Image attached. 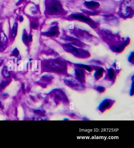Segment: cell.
<instances>
[{
  "mask_svg": "<svg viewBox=\"0 0 134 148\" xmlns=\"http://www.w3.org/2000/svg\"><path fill=\"white\" fill-rule=\"evenodd\" d=\"M133 0L124 1L122 6V14H124V16H128L133 10Z\"/></svg>",
  "mask_w": 134,
  "mask_h": 148,
  "instance_id": "cell-1",
  "label": "cell"
},
{
  "mask_svg": "<svg viewBox=\"0 0 134 148\" xmlns=\"http://www.w3.org/2000/svg\"><path fill=\"white\" fill-rule=\"evenodd\" d=\"M85 5L89 9H94L97 8L99 6V4L97 2L94 1L86 2L85 3Z\"/></svg>",
  "mask_w": 134,
  "mask_h": 148,
  "instance_id": "cell-4",
  "label": "cell"
},
{
  "mask_svg": "<svg viewBox=\"0 0 134 148\" xmlns=\"http://www.w3.org/2000/svg\"><path fill=\"white\" fill-rule=\"evenodd\" d=\"M62 10L61 4L56 0H52L48 6V10L51 14H57Z\"/></svg>",
  "mask_w": 134,
  "mask_h": 148,
  "instance_id": "cell-2",
  "label": "cell"
},
{
  "mask_svg": "<svg viewBox=\"0 0 134 148\" xmlns=\"http://www.w3.org/2000/svg\"><path fill=\"white\" fill-rule=\"evenodd\" d=\"M3 75H4L5 77H8L9 76V72H8V70H7V68L6 67H5L4 68V69H3Z\"/></svg>",
  "mask_w": 134,
  "mask_h": 148,
  "instance_id": "cell-8",
  "label": "cell"
},
{
  "mask_svg": "<svg viewBox=\"0 0 134 148\" xmlns=\"http://www.w3.org/2000/svg\"><path fill=\"white\" fill-rule=\"evenodd\" d=\"M19 55V51L17 50V48H15L13 50L12 55L15 56H17Z\"/></svg>",
  "mask_w": 134,
  "mask_h": 148,
  "instance_id": "cell-10",
  "label": "cell"
},
{
  "mask_svg": "<svg viewBox=\"0 0 134 148\" xmlns=\"http://www.w3.org/2000/svg\"><path fill=\"white\" fill-rule=\"evenodd\" d=\"M23 1V0H19V3H21V2H22Z\"/></svg>",
  "mask_w": 134,
  "mask_h": 148,
  "instance_id": "cell-17",
  "label": "cell"
},
{
  "mask_svg": "<svg viewBox=\"0 0 134 148\" xmlns=\"http://www.w3.org/2000/svg\"><path fill=\"white\" fill-rule=\"evenodd\" d=\"M31 26L32 28H33L34 29H36L38 27V25L36 24V23L35 22H32L31 23Z\"/></svg>",
  "mask_w": 134,
  "mask_h": 148,
  "instance_id": "cell-12",
  "label": "cell"
},
{
  "mask_svg": "<svg viewBox=\"0 0 134 148\" xmlns=\"http://www.w3.org/2000/svg\"><path fill=\"white\" fill-rule=\"evenodd\" d=\"M22 89H23V91L24 92H25V89H24V85H23V86H22Z\"/></svg>",
  "mask_w": 134,
  "mask_h": 148,
  "instance_id": "cell-16",
  "label": "cell"
},
{
  "mask_svg": "<svg viewBox=\"0 0 134 148\" xmlns=\"http://www.w3.org/2000/svg\"><path fill=\"white\" fill-rule=\"evenodd\" d=\"M3 60H1V59H0V66H1L2 65V63H3Z\"/></svg>",
  "mask_w": 134,
  "mask_h": 148,
  "instance_id": "cell-14",
  "label": "cell"
},
{
  "mask_svg": "<svg viewBox=\"0 0 134 148\" xmlns=\"http://www.w3.org/2000/svg\"><path fill=\"white\" fill-rule=\"evenodd\" d=\"M7 39L6 35L2 32L0 33V41L3 44H5L7 42Z\"/></svg>",
  "mask_w": 134,
  "mask_h": 148,
  "instance_id": "cell-7",
  "label": "cell"
},
{
  "mask_svg": "<svg viewBox=\"0 0 134 148\" xmlns=\"http://www.w3.org/2000/svg\"><path fill=\"white\" fill-rule=\"evenodd\" d=\"M32 40V36H30L29 39H28V40H29L30 41H31Z\"/></svg>",
  "mask_w": 134,
  "mask_h": 148,
  "instance_id": "cell-15",
  "label": "cell"
},
{
  "mask_svg": "<svg viewBox=\"0 0 134 148\" xmlns=\"http://www.w3.org/2000/svg\"><path fill=\"white\" fill-rule=\"evenodd\" d=\"M8 82H3L0 84V88H3L8 84Z\"/></svg>",
  "mask_w": 134,
  "mask_h": 148,
  "instance_id": "cell-11",
  "label": "cell"
},
{
  "mask_svg": "<svg viewBox=\"0 0 134 148\" xmlns=\"http://www.w3.org/2000/svg\"><path fill=\"white\" fill-rule=\"evenodd\" d=\"M72 17L74 18H76V19L80 20L83 21L85 22L88 23H90L91 24V21L89 18H87V17L83 16V15H74L72 16Z\"/></svg>",
  "mask_w": 134,
  "mask_h": 148,
  "instance_id": "cell-3",
  "label": "cell"
},
{
  "mask_svg": "<svg viewBox=\"0 0 134 148\" xmlns=\"http://www.w3.org/2000/svg\"><path fill=\"white\" fill-rule=\"evenodd\" d=\"M23 40L25 44L28 43V38L26 34H24L23 36Z\"/></svg>",
  "mask_w": 134,
  "mask_h": 148,
  "instance_id": "cell-9",
  "label": "cell"
},
{
  "mask_svg": "<svg viewBox=\"0 0 134 148\" xmlns=\"http://www.w3.org/2000/svg\"><path fill=\"white\" fill-rule=\"evenodd\" d=\"M1 107H2L1 104V103H0V108H1Z\"/></svg>",
  "mask_w": 134,
  "mask_h": 148,
  "instance_id": "cell-18",
  "label": "cell"
},
{
  "mask_svg": "<svg viewBox=\"0 0 134 148\" xmlns=\"http://www.w3.org/2000/svg\"><path fill=\"white\" fill-rule=\"evenodd\" d=\"M58 32V29H56V27H54L49 32L45 33V34L47 36H52L57 34Z\"/></svg>",
  "mask_w": 134,
  "mask_h": 148,
  "instance_id": "cell-5",
  "label": "cell"
},
{
  "mask_svg": "<svg viewBox=\"0 0 134 148\" xmlns=\"http://www.w3.org/2000/svg\"><path fill=\"white\" fill-rule=\"evenodd\" d=\"M17 24L15 23L14 24V26H13L12 29V38H15L16 35H17Z\"/></svg>",
  "mask_w": 134,
  "mask_h": 148,
  "instance_id": "cell-6",
  "label": "cell"
},
{
  "mask_svg": "<svg viewBox=\"0 0 134 148\" xmlns=\"http://www.w3.org/2000/svg\"><path fill=\"white\" fill-rule=\"evenodd\" d=\"M23 21V16H21L19 17V21L21 22H22Z\"/></svg>",
  "mask_w": 134,
  "mask_h": 148,
  "instance_id": "cell-13",
  "label": "cell"
}]
</instances>
